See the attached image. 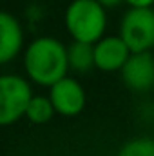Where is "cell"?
Returning a JSON list of instances; mask_svg holds the SVG:
<instances>
[{
	"label": "cell",
	"mask_w": 154,
	"mask_h": 156,
	"mask_svg": "<svg viewBox=\"0 0 154 156\" xmlns=\"http://www.w3.org/2000/svg\"><path fill=\"white\" fill-rule=\"evenodd\" d=\"M24 76L38 87H53L69 75L67 45L56 37L42 35L33 38L22 55Z\"/></svg>",
	"instance_id": "6da1fadb"
},
{
	"label": "cell",
	"mask_w": 154,
	"mask_h": 156,
	"mask_svg": "<svg viewBox=\"0 0 154 156\" xmlns=\"http://www.w3.org/2000/svg\"><path fill=\"white\" fill-rule=\"evenodd\" d=\"M107 9L98 0H71L64 11V27L73 42L96 44L107 35Z\"/></svg>",
	"instance_id": "7a4b0ae2"
},
{
	"label": "cell",
	"mask_w": 154,
	"mask_h": 156,
	"mask_svg": "<svg viewBox=\"0 0 154 156\" xmlns=\"http://www.w3.org/2000/svg\"><path fill=\"white\" fill-rule=\"evenodd\" d=\"M33 96L31 82L26 76L4 73L0 76V123L7 127L26 118Z\"/></svg>",
	"instance_id": "3957f363"
},
{
	"label": "cell",
	"mask_w": 154,
	"mask_h": 156,
	"mask_svg": "<svg viewBox=\"0 0 154 156\" xmlns=\"http://www.w3.org/2000/svg\"><path fill=\"white\" fill-rule=\"evenodd\" d=\"M118 35L123 38L131 53H149L154 49V7H129L118 26Z\"/></svg>",
	"instance_id": "277c9868"
},
{
	"label": "cell",
	"mask_w": 154,
	"mask_h": 156,
	"mask_svg": "<svg viewBox=\"0 0 154 156\" xmlns=\"http://www.w3.org/2000/svg\"><path fill=\"white\" fill-rule=\"evenodd\" d=\"M49 98L54 105L56 115L65 118L78 116L87 105V93L75 76L62 78L53 87H49Z\"/></svg>",
	"instance_id": "5b68a950"
},
{
	"label": "cell",
	"mask_w": 154,
	"mask_h": 156,
	"mask_svg": "<svg viewBox=\"0 0 154 156\" xmlns=\"http://www.w3.org/2000/svg\"><path fill=\"white\" fill-rule=\"evenodd\" d=\"M123 85L134 93H149L154 89V55L132 53L123 69L120 71Z\"/></svg>",
	"instance_id": "8992f818"
},
{
	"label": "cell",
	"mask_w": 154,
	"mask_h": 156,
	"mask_svg": "<svg viewBox=\"0 0 154 156\" xmlns=\"http://www.w3.org/2000/svg\"><path fill=\"white\" fill-rule=\"evenodd\" d=\"M131 55L120 35H105L94 44V66L102 73H120Z\"/></svg>",
	"instance_id": "52a82bcc"
},
{
	"label": "cell",
	"mask_w": 154,
	"mask_h": 156,
	"mask_svg": "<svg viewBox=\"0 0 154 156\" xmlns=\"http://www.w3.org/2000/svg\"><path fill=\"white\" fill-rule=\"evenodd\" d=\"M26 33L22 22L9 11L0 15V64L7 66L16 56L24 55Z\"/></svg>",
	"instance_id": "ba28073f"
},
{
	"label": "cell",
	"mask_w": 154,
	"mask_h": 156,
	"mask_svg": "<svg viewBox=\"0 0 154 156\" xmlns=\"http://www.w3.org/2000/svg\"><path fill=\"white\" fill-rule=\"evenodd\" d=\"M67 58H69V71H73L75 75H87L89 71L96 69L93 44L71 42L67 45Z\"/></svg>",
	"instance_id": "9c48e42d"
},
{
	"label": "cell",
	"mask_w": 154,
	"mask_h": 156,
	"mask_svg": "<svg viewBox=\"0 0 154 156\" xmlns=\"http://www.w3.org/2000/svg\"><path fill=\"white\" fill-rule=\"evenodd\" d=\"M54 115H56V111H54V105H53L49 94H35L27 107L26 118L35 125H44V123L51 122V118Z\"/></svg>",
	"instance_id": "30bf717a"
},
{
	"label": "cell",
	"mask_w": 154,
	"mask_h": 156,
	"mask_svg": "<svg viewBox=\"0 0 154 156\" xmlns=\"http://www.w3.org/2000/svg\"><path fill=\"white\" fill-rule=\"evenodd\" d=\"M116 156H154V138L151 136H136L127 140Z\"/></svg>",
	"instance_id": "8fae6325"
},
{
	"label": "cell",
	"mask_w": 154,
	"mask_h": 156,
	"mask_svg": "<svg viewBox=\"0 0 154 156\" xmlns=\"http://www.w3.org/2000/svg\"><path fill=\"white\" fill-rule=\"evenodd\" d=\"M27 20L31 22V24H37V22H40L42 18H44V11L40 9L37 4H31L29 7H27Z\"/></svg>",
	"instance_id": "7c38bea8"
},
{
	"label": "cell",
	"mask_w": 154,
	"mask_h": 156,
	"mask_svg": "<svg viewBox=\"0 0 154 156\" xmlns=\"http://www.w3.org/2000/svg\"><path fill=\"white\" fill-rule=\"evenodd\" d=\"M123 4H127L132 9H138V7H154V0H123Z\"/></svg>",
	"instance_id": "4fadbf2b"
},
{
	"label": "cell",
	"mask_w": 154,
	"mask_h": 156,
	"mask_svg": "<svg viewBox=\"0 0 154 156\" xmlns=\"http://www.w3.org/2000/svg\"><path fill=\"white\" fill-rule=\"evenodd\" d=\"M105 9H114V7H118V5H121L123 4V0H98Z\"/></svg>",
	"instance_id": "5bb4252c"
}]
</instances>
